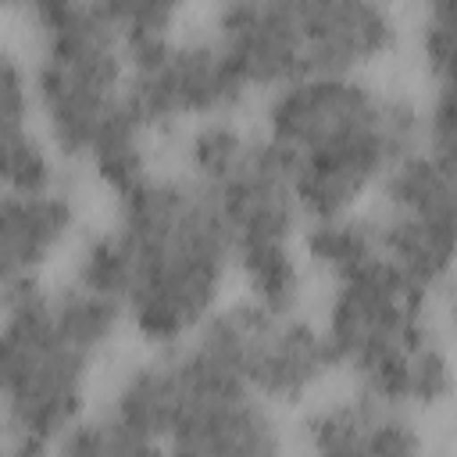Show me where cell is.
<instances>
[{
    "instance_id": "6da1fadb",
    "label": "cell",
    "mask_w": 457,
    "mask_h": 457,
    "mask_svg": "<svg viewBox=\"0 0 457 457\" xmlns=\"http://www.w3.org/2000/svg\"><path fill=\"white\" fill-rule=\"evenodd\" d=\"M111 225L129 253V332L146 350L189 343L236 275L214 193L186 171H150L114 196Z\"/></svg>"
},
{
    "instance_id": "4316f807",
    "label": "cell",
    "mask_w": 457,
    "mask_h": 457,
    "mask_svg": "<svg viewBox=\"0 0 457 457\" xmlns=\"http://www.w3.org/2000/svg\"><path fill=\"white\" fill-rule=\"evenodd\" d=\"M382 4H393V0H382Z\"/></svg>"
},
{
    "instance_id": "44dd1931",
    "label": "cell",
    "mask_w": 457,
    "mask_h": 457,
    "mask_svg": "<svg viewBox=\"0 0 457 457\" xmlns=\"http://www.w3.org/2000/svg\"><path fill=\"white\" fill-rule=\"evenodd\" d=\"M68 278H75L79 286H89V289H96V293H104V296H114V300H121V307H125L129 253H125V243H121V236H118L114 225L82 236Z\"/></svg>"
},
{
    "instance_id": "277c9868",
    "label": "cell",
    "mask_w": 457,
    "mask_h": 457,
    "mask_svg": "<svg viewBox=\"0 0 457 457\" xmlns=\"http://www.w3.org/2000/svg\"><path fill=\"white\" fill-rule=\"evenodd\" d=\"M421 104L386 93L353 71H311L264 93L261 136L289 161L353 146H382L396 161L421 143Z\"/></svg>"
},
{
    "instance_id": "5bb4252c",
    "label": "cell",
    "mask_w": 457,
    "mask_h": 457,
    "mask_svg": "<svg viewBox=\"0 0 457 457\" xmlns=\"http://www.w3.org/2000/svg\"><path fill=\"white\" fill-rule=\"evenodd\" d=\"M189 396V357L186 346L150 350V357L129 364L111 396L107 411H114L132 432L150 439L157 450L168 446V436L179 425V414Z\"/></svg>"
},
{
    "instance_id": "7402d4cb",
    "label": "cell",
    "mask_w": 457,
    "mask_h": 457,
    "mask_svg": "<svg viewBox=\"0 0 457 457\" xmlns=\"http://www.w3.org/2000/svg\"><path fill=\"white\" fill-rule=\"evenodd\" d=\"M418 61L432 93L457 96V14H425L418 25Z\"/></svg>"
},
{
    "instance_id": "ba28073f",
    "label": "cell",
    "mask_w": 457,
    "mask_h": 457,
    "mask_svg": "<svg viewBox=\"0 0 457 457\" xmlns=\"http://www.w3.org/2000/svg\"><path fill=\"white\" fill-rule=\"evenodd\" d=\"M250 96L228 54L207 36H171L164 46L129 61L125 104L161 136L182 125L232 114Z\"/></svg>"
},
{
    "instance_id": "30bf717a",
    "label": "cell",
    "mask_w": 457,
    "mask_h": 457,
    "mask_svg": "<svg viewBox=\"0 0 457 457\" xmlns=\"http://www.w3.org/2000/svg\"><path fill=\"white\" fill-rule=\"evenodd\" d=\"M211 36L250 93H268L307 75L300 0H218Z\"/></svg>"
},
{
    "instance_id": "5b68a950",
    "label": "cell",
    "mask_w": 457,
    "mask_h": 457,
    "mask_svg": "<svg viewBox=\"0 0 457 457\" xmlns=\"http://www.w3.org/2000/svg\"><path fill=\"white\" fill-rule=\"evenodd\" d=\"M36 39L29 61L36 121L64 161H86L100 129L125 104V43L89 4Z\"/></svg>"
},
{
    "instance_id": "484cf974",
    "label": "cell",
    "mask_w": 457,
    "mask_h": 457,
    "mask_svg": "<svg viewBox=\"0 0 457 457\" xmlns=\"http://www.w3.org/2000/svg\"><path fill=\"white\" fill-rule=\"evenodd\" d=\"M450 321H453V332H457V296H453V307H450Z\"/></svg>"
},
{
    "instance_id": "603a6c76",
    "label": "cell",
    "mask_w": 457,
    "mask_h": 457,
    "mask_svg": "<svg viewBox=\"0 0 457 457\" xmlns=\"http://www.w3.org/2000/svg\"><path fill=\"white\" fill-rule=\"evenodd\" d=\"M421 118H425L421 143L432 150L457 154V96L453 93H428V100L421 104Z\"/></svg>"
},
{
    "instance_id": "8fae6325",
    "label": "cell",
    "mask_w": 457,
    "mask_h": 457,
    "mask_svg": "<svg viewBox=\"0 0 457 457\" xmlns=\"http://www.w3.org/2000/svg\"><path fill=\"white\" fill-rule=\"evenodd\" d=\"M296 436L303 450L325 457H343V453L407 457L428 446L418 414L403 407H389L364 389L307 407L300 414Z\"/></svg>"
},
{
    "instance_id": "ac0fdd59",
    "label": "cell",
    "mask_w": 457,
    "mask_h": 457,
    "mask_svg": "<svg viewBox=\"0 0 457 457\" xmlns=\"http://www.w3.org/2000/svg\"><path fill=\"white\" fill-rule=\"evenodd\" d=\"M250 139H253V132H246L232 114L193 121L189 132L182 136V168L200 186H214L239 164Z\"/></svg>"
},
{
    "instance_id": "2e32d148",
    "label": "cell",
    "mask_w": 457,
    "mask_h": 457,
    "mask_svg": "<svg viewBox=\"0 0 457 457\" xmlns=\"http://www.w3.org/2000/svg\"><path fill=\"white\" fill-rule=\"evenodd\" d=\"M150 139L154 132L139 121V114L129 104H121V111L93 139L82 164L104 189L118 196L129 186H136L143 175H150Z\"/></svg>"
},
{
    "instance_id": "cb8c5ba5",
    "label": "cell",
    "mask_w": 457,
    "mask_h": 457,
    "mask_svg": "<svg viewBox=\"0 0 457 457\" xmlns=\"http://www.w3.org/2000/svg\"><path fill=\"white\" fill-rule=\"evenodd\" d=\"M4 4L7 11L21 14L36 32H46L64 18H71L79 7H86V0H4Z\"/></svg>"
},
{
    "instance_id": "4fadbf2b",
    "label": "cell",
    "mask_w": 457,
    "mask_h": 457,
    "mask_svg": "<svg viewBox=\"0 0 457 457\" xmlns=\"http://www.w3.org/2000/svg\"><path fill=\"white\" fill-rule=\"evenodd\" d=\"M79 228V200L68 182L39 193H7L0 200V282L43 278L46 264Z\"/></svg>"
},
{
    "instance_id": "9a60e30c",
    "label": "cell",
    "mask_w": 457,
    "mask_h": 457,
    "mask_svg": "<svg viewBox=\"0 0 457 457\" xmlns=\"http://www.w3.org/2000/svg\"><path fill=\"white\" fill-rule=\"evenodd\" d=\"M300 253L307 261V271H318L321 278H343L375 257H382L378 221L375 214L350 211L336 218H311L300 232Z\"/></svg>"
},
{
    "instance_id": "d6986e66",
    "label": "cell",
    "mask_w": 457,
    "mask_h": 457,
    "mask_svg": "<svg viewBox=\"0 0 457 457\" xmlns=\"http://www.w3.org/2000/svg\"><path fill=\"white\" fill-rule=\"evenodd\" d=\"M64 157L46 139L39 125L4 132V189L7 193H39L64 182Z\"/></svg>"
},
{
    "instance_id": "52a82bcc",
    "label": "cell",
    "mask_w": 457,
    "mask_h": 457,
    "mask_svg": "<svg viewBox=\"0 0 457 457\" xmlns=\"http://www.w3.org/2000/svg\"><path fill=\"white\" fill-rule=\"evenodd\" d=\"M382 257L428 296L457 278V154L418 143L378 186Z\"/></svg>"
},
{
    "instance_id": "d4e9b609",
    "label": "cell",
    "mask_w": 457,
    "mask_h": 457,
    "mask_svg": "<svg viewBox=\"0 0 457 457\" xmlns=\"http://www.w3.org/2000/svg\"><path fill=\"white\" fill-rule=\"evenodd\" d=\"M425 14H457V0H418Z\"/></svg>"
},
{
    "instance_id": "ffe728a7",
    "label": "cell",
    "mask_w": 457,
    "mask_h": 457,
    "mask_svg": "<svg viewBox=\"0 0 457 457\" xmlns=\"http://www.w3.org/2000/svg\"><path fill=\"white\" fill-rule=\"evenodd\" d=\"M57 453L68 457H139V453H161L150 439L132 432L114 411H86L57 443Z\"/></svg>"
},
{
    "instance_id": "7c38bea8",
    "label": "cell",
    "mask_w": 457,
    "mask_h": 457,
    "mask_svg": "<svg viewBox=\"0 0 457 457\" xmlns=\"http://www.w3.org/2000/svg\"><path fill=\"white\" fill-rule=\"evenodd\" d=\"M307 75L353 71L364 75L400 43L393 4L382 0H300Z\"/></svg>"
},
{
    "instance_id": "8992f818",
    "label": "cell",
    "mask_w": 457,
    "mask_h": 457,
    "mask_svg": "<svg viewBox=\"0 0 457 457\" xmlns=\"http://www.w3.org/2000/svg\"><path fill=\"white\" fill-rule=\"evenodd\" d=\"M189 343L278 411L303 407L336 371L321 321L250 296L225 300Z\"/></svg>"
},
{
    "instance_id": "9c48e42d",
    "label": "cell",
    "mask_w": 457,
    "mask_h": 457,
    "mask_svg": "<svg viewBox=\"0 0 457 457\" xmlns=\"http://www.w3.org/2000/svg\"><path fill=\"white\" fill-rule=\"evenodd\" d=\"M189 357V396L168 436L171 453L189 457H271L282 453L289 436L278 407L250 393L239 378L182 343Z\"/></svg>"
},
{
    "instance_id": "7a4b0ae2",
    "label": "cell",
    "mask_w": 457,
    "mask_h": 457,
    "mask_svg": "<svg viewBox=\"0 0 457 457\" xmlns=\"http://www.w3.org/2000/svg\"><path fill=\"white\" fill-rule=\"evenodd\" d=\"M321 332L353 389L389 407L425 414L457 396V361L432 325V296L386 257L328 282Z\"/></svg>"
},
{
    "instance_id": "3957f363",
    "label": "cell",
    "mask_w": 457,
    "mask_h": 457,
    "mask_svg": "<svg viewBox=\"0 0 457 457\" xmlns=\"http://www.w3.org/2000/svg\"><path fill=\"white\" fill-rule=\"evenodd\" d=\"M0 293V453L46 457L86 414L96 357L57 325L43 278L7 282Z\"/></svg>"
},
{
    "instance_id": "e0dca14e",
    "label": "cell",
    "mask_w": 457,
    "mask_h": 457,
    "mask_svg": "<svg viewBox=\"0 0 457 457\" xmlns=\"http://www.w3.org/2000/svg\"><path fill=\"white\" fill-rule=\"evenodd\" d=\"M125 43L129 61L164 46L189 0H86Z\"/></svg>"
}]
</instances>
